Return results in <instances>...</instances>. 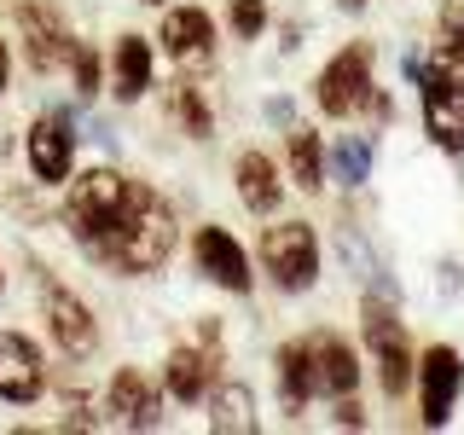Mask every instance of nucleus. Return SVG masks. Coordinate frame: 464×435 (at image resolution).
I'll return each mask as SVG.
<instances>
[{
	"mask_svg": "<svg viewBox=\"0 0 464 435\" xmlns=\"http://www.w3.org/2000/svg\"><path fill=\"white\" fill-rule=\"evenodd\" d=\"M215 377H221V343H215V319H209V325H203V348L186 343V348H174V354H169L163 383H169V395L180 401V406H198L215 389Z\"/></svg>",
	"mask_w": 464,
	"mask_h": 435,
	"instance_id": "nucleus-10",
	"label": "nucleus"
},
{
	"mask_svg": "<svg viewBox=\"0 0 464 435\" xmlns=\"http://www.w3.org/2000/svg\"><path fill=\"white\" fill-rule=\"evenodd\" d=\"M372 93H377V82H372V41H348V47L319 70V82H314L319 111L337 116V122L354 116V111H366Z\"/></svg>",
	"mask_w": 464,
	"mask_h": 435,
	"instance_id": "nucleus-6",
	"label": "nucleus"
},
{
	"mask_svg": "<svg viewBox=\"0 0 464 435\" xmlns=\"http://www.w3.org/2000/svg\"><path fill=\"white\" fill-rule=\"evenodd\" d=\"M111 76H116V99L134 105V99L151 93V41L145 35H122L111 53Z\"/></svg>",
	"mask_w": 464,
	"mask_h": 435,
	"instance_id": "nucleus-19",
	"label": "nucleus"
},
{
	"mask_svg": "<svg viewBox=\"0 0 464 435\" xmlns=\"http://www.w3.org/2000/svg\"><path fill=\"white\" fill-rule=\"evenodd\" d=\"M47 395V360L24 331H0V401L6 406H35Z\"/></svg>",
	"mask_w": 464,
	"mask_h": 435,
	"instance_id": "nucleus-11",
	"label": "nucleus"
},
{
	"mask_svg": "<svg viewBox=\"0 0 464 435\" xmlns=\"http://www.w3.org/2000/svg\"><path fill=\"white\" fill-rule=\"evenodd\" d=\"M87 256H93L99 267L122 273V279L157 273V267H163V261L174 256V209L140 180V186H134V198H128V209L116 215V221L99 232L93 244H87Z\"/></svg>",
	"mask_w": 464,
	"mask_h": 435,
	"instance_id": "nucleus-1",
	"label": "nucleus"
},
{
	"mask_svg": "<svg viewBox=\"0 0 464 435\" xmlns=\"http://www.w3.org/2000/svg\"><path fill=\"white\" fill-rule=\"evenodd\" d=\"M105 412L122 430H151L157 418H163V389H157L140 366H116V377L105 383Z\"/></svg>",
	"mask_w": 464,
	"mask_h": 435,
	"instance_id": "nucleus-13",
	"label": "nucleus"
},
{
	"mask_svg": "<svg viewBox=\"0 0 464 435\" xmlns=\"http://www.w3.org/2000/svg\"><path fill=\"white\" fill-rule=\"evenodd\" d=\"M41 314H47V331H53V343L64 348V354L87 360L99 348V319H93V308H87L70 285H58L53 273H41Z\"/></svg>",
	"mask_w": 464,
	"mask_h": 435,
	"instance_id": "nucleus-7",
	"label": "nucleus"
},
{
	"mask_svg": "<svg viewBox=\"0 0 464 435\" xmlns=\"http://www.w3.org/2000/svg\"><path fill=\"white\" fill-rule=\"evenodd\" d=\"M163 53L174 58L180 70H203L215 58V18L203 6H174L169 18H163Z\"/></svg>",
	"mask_w": 464,
	"mask_h": 435,
	"instance_id": "nucleus-14",
	"label": "nucleus"
},
{
	"mask_svg": "<svg viewBox=\"0 0 464 435\" xmlns=\"http://www.w3.org/2000/svg\"><path fill=\"white\" fill-rule=\"evenodd\" d=\"M18 29H24V53H29V64H35V70L64 64L70 35H64L58 6H47V0H24V6H18Z\"/></svg>",
	"mask_w": 464,
	"mask_h": 435,
	"instance_id": "nucleus-15",
	"label": "nucleus"
},
{
	"mask_svg": "<svg viewBox=\"0 0 464 435\" xmlns=\"http://www.w3.org/2000/svg\"><path fill=\"white\" fill-rule=\"evenodd\" d=\"M325 169L337 174L343 186H360V180L372 174V140H366V134H343V140L325 151Z\"/></svg>",
	"mask_w": 464,
	"mask_h": 435,
	"instance_id": "nucleus-23",
	"label": "nucleus"
},
{
	"mask_svg": "<svg viewBox=\"0 0 464 435\" xmlns=\"http://www.w3.org/2000/svg\"><path fill=\"white\" fill-rule=\"evenodd\" d=\"M418 93H424V128L441 151H464V47L441 41L430 64H418Z\"/></svg>",
	"mask_w": 464,
	"mask_h": 435,
	"instance_id": "nucleus-2",
	"label": "nucleus"
},
{
	"mask_svg": "<svg viewBox=\"0 0 464 435\" xmlns=\"http://www.w3.org/2000/svg\"><path fill=\"white\" fill-rule=\"evenodd\" d=\"M459 389H464V360H459V348H447V343L424 348V360H418V406H424V424H430V430H441L447 418H453Z\"/></svg>",
	"mask_w": 464,
	"mask_h": 435,
	"instance_id": "nucleus-9",
	"label": "nucleus"
},
{
	"mask_svg": "<svg viewBox=\"0 0 464 435\" xmlns=\"http://www.w3.org/2000/svg\"><path fill=\"white\" fill-rule=\"evenodd\" d=\"M24 151H29V169H35L41 186H64L70 169H76V134H70V116H35Z\"/></svg>",
	"mask_w": 464,
	"mask_h": 435,
	"instance_id": "nucleus-12",
	"label": "nucleus"
},
{
	"mask_svg": "<svg viewBox=\"0 0 464 435\" xmlns=\"http://www.w3.org/2000/svg\"><path fill=\"white\" fill-rule=\"evenodd\" d=\"M314 348V372H319V395L325 401H337V395H354V383H360V360H354V348H348L337 331H314L308 337Z\"/></svg>",
	"mask_w": 464,
	"mask_h": 435,
	"instance_id": "nucleus-18",
	"label": "nucleus"
},
{
	"mask_svg": "<svg viewBox=\"0 0 464 435\" xmlns=\"http://www.w3.org/2000/svg\"><path fill=\"white\" fill-rule=\"evenodd\" d=\"M145 6H163V0H145Z\"/></svg>",
	"mask_w": 464,
	"mask_h": 435,
	"instance_id": "nucleus-29",
	"label": "nucleus"
},
{
	"mask_svg": "<svg viewBox=\"0 0 464 435\" xmlns=\"http://www.w3.org/2000/svg\"><path fill=\"white\" fill-rule=\"evenodd\" d=\"M192 267H198L209 285L232 290V296H250V285H256L250 256H244V244L232 238L227 227H198V238H192Z\"/></svg>",
	"mask_w": 464,
	"mask_h": 435,
	"instance_id": "nucleus-8",
	"label": "nucleus"
},
{
	"mask_svg": "<svg viewBox=\"0 0 464 435\" xmlns=\"http://www.w3.org/2000/svg\"><path fill=\"white\" fill-rule=\"evenodd\" d=\"M0 285H6V267H0Z\"/></svg>",
	"mask_w": 464,
	"mask_h": 435,
	"instance_id": "nucleus-30",
	"label": "nucleus"
},
{
	"mask_svg": "<svg viewBox=\"0 0 464 435\" xmlns=\"http://www.w3.org/2000/svg\"><path fill=\"white\" fill-rule=\"evenodd\" d=\"M169 111H174V122H180L192 140H209L215 134V111H209V99L198 93L192 76H180V82L169 87Z\"/></svg>",
	"mask_w": 464,
	"mask_h": 435,
	"instance_id": "nucleus-22",
	"label": "nucleus"
},
{
	"mask_svg": "<svg viewBox=\"0 0 464 435\" xmlns=\"http://www.w3.org/2000/svg\"><path fill=\"white\" fill-rule=\"evenodd\" d=\"M227 24L238 41H256L267 29V0H227Z\"/></svg>",
	"mask_w": 464,
	"mask_h": 435,
	"instance_id": "nucleus-24",
	"label": "nucleus"
},
{
	"mask_svg": "<svg viewBox=\"0 0 464 435\" xmlns=\"http://www.w3.org/2000/svg\"><path fill=\"white\" fill-rule=\"evenodd\" d=\"M64 64L76 70V93H99V53H93V41H70Z\"/></svg>",
	"mask_w": 464,
	"mask_h": 435,
	"instance_id": "nucleus-25",
	"label": "nucleus"
},
{
	"mask_svg": "<svg viewBox=\"0 0 464 435\" xmlns=\"http://www.w3.org/2000/svg\"><path fill=\"white\" fill-rule=\"evenodd\" d=\"M337 6H343V12H360V6H366V0H337Z\"/></svg>",
	"mask_w": 464,
	"mask_h": 435,
	"instance_id": "nucleus-28",
	"label": "nucleus"
},
{
	"mask_svg": "<svg viewBox=\"0 0 464 435\" xmlns=\"http://www.w3.org/2000/svg\"><path fill=\"white\" fill-rule=\"evenodd\" d=\"M209 430L215 435H250L256 430V401H250V389L244 383H215L209 389Z\"/></svg>",
	"mask_w": 464,
	"mask_h": 435,
	"instance_id": "nucleus-21",
	"label": "nucleus"
},
{
	"mask_svg": "<svg viewBox=\"0 0 464 435\" xmlns=\"http://www.w3.org/2000/svg\"><path fill=\"white\" fill-rule=\"evenodd\" d=\"M232 186H238V198H244L250 215H273L279 198H285L279 163H273L267 151H238V163H232Z\"/></svg>",
	"mask_w": 464,
	"mask_h": 435,
	"instance_id": "nucleus-17",
	"label": "nucleus"
},
{
	"mask_svg": "<svg viewBox=\"0 0 464 435\" xmlns=\"http://www.w3.org/2000/svg\"><path fill=\"white\" fill-rule=\"evenodd\" d=\"M273 366H279V406H285V418L308 412V401L319 395V372H314V348H308V337L285 343L279 354H273Z\"/></svg>",
	"mask_w": 464,
	"mask_h": 435,
	"instance_id": "nucleus-16",
	"label": "nucleus"
},
{
	"mask_svg": "<svg viewBox=\"0 0 464 435\" xmlns=\"http://www.w3.org/2000/svg\"><path fill=\"white\" fill-rule=\"evenodd\" d=\"M134 174H122V169H82V174H70L64 180V227H70V238L82 244H93L99 232H105L116 215L128 209V198H134Z\"/></svg>",
	"mask_w": 464,
	"mask_h": 435,
	"instance_id": "nucleus-3",
	"label": "nucleus"
},
{
	"mask_svg": "<svg viewBox=\"0 0 464 435\" xmlns=\"http://www.w3.org/2000/svg\"><path fill=\"white\" fill-rule=\"evenodd\" d=\"M285 157H290V180L302 186V192H319L325 186V140L314 134V128H285Z\"/></svg>",
	"mask_w": 464,
	"mask_h": 435,
	"instance_id": "nucleus-20",
	"label": "nucleus"
},
{
	"mask_svg": "<svg viewBox=\"0 0 464 435\" xmlns=\"http://www.w3.org/2000/svg\"><path fill=\"white\" fill-rule=\"evenodd\" d=\"M441 41H459L464 47V0H447L441 6Z\"/></svg>",
	"mask_w": 464,
	"mask_h": 435,
	"instance_id": "nucleus-26",
	"label": "nucleus"
},
{
	"mask_svg": "<svg viewBox=\"0 0 464 435\" xmlns=\"http://www.w3.org/2000/svg\"><path fill=\"white\" fill-rule=\"evenodd\" d=\"M360 337H366L372 360H377V383H383V395H406L418 360H412V343H406V325L395 319V308H389L383 296L360 302Z\"/></svg>",
	"mask_w": 464,
	"mask_h": 435,
	"instance_id": "nucleus-4",
	"label": "nucleus"
},
{
	"mask_svg": "<svg viewBox=\"0 0 464 435\" xmlns=\"http://www.w3.org/2000/svg\"><path fill=\"white\" fill-rule=\"evenodd\" d=\"M6 76H12V47L0 41V93H6Z\"/></svg>",
	"mask_w": 464,
	"mask_h": 435,
	"instance_id": "nucleus-27",
	"label": "nucleus"
},
{
	"mask_svg": "<svg viewBox=\"0 0 464 435\" xmlns=\"http://www.w3.org/2000/svg\"><path fill=\"white\" fill-rule=\"evenodd\" d=\"M261 267H267V279L279 290H314L319 279V238L308 221H273L261 232Z\"/></svg>",
	"mask_w": 464,
	"mask_h": 435,
	"instance_id": "nucleus-5",
	"label": "nucleus"
}]
</instances>
